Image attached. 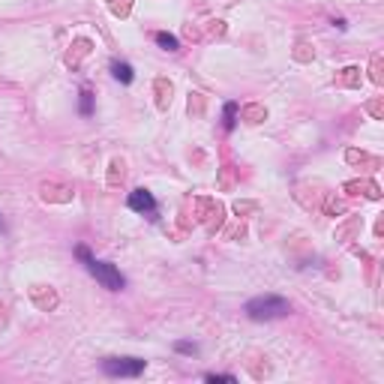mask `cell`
<instances>
[{
    "label": "cell",
    "mask_w": 384,
    "mask_h": 384,
    "mask_svg": "<svg viewBox=\"0 0 384 384\" xmlns=\"http://www.w3.org/2000/svg\"><path fill=\"white\" fill-rule=\"evenodd\" d=\"M156 42H159L165 51H177V48H180L177 36H171V33H156Z\"/></svg>",
    "instance_id": "cell-6"
},
{
    "label": "cell",
    "mask_w": 384,
    "mask_h": 384,
    "mask_svg": "<svg viewBox=\"0 0 384 384\" xmlns=\"http://www.w3.org/2000/svg\"><path fill=\"white\" fill-rule=\"evenodd\" d=\"M87 267H90V273L96 276V282L102 288H108V291H120V288L126 285V279L120 276V270L111 261H96V258H90Z\"/></svg>",
    "instance_id": "cell-2"
},
{
    "label": "cell",
    "mask_w": 384,
    "mask_h": 384,
    "mask_svg": "<svg viewBox=\"0 0 384 384\" xmlns=\"http://www.w3.org/2000/svg\"><path fill=\"white\" fill-rule=\"evenodd\" d=\"M111 72H114V78H117V81H123V84L132 81V66H129V63H117V60H114V63H111Z\"/></svg>",
    "instance_id": "cell-5"
},
{
    "label": "cell",
    "mask_w": 384,
    "mask_h": 384,
    "mask_svg": "<svg viewBox=\"0 0 384 384\" xmlns=\"http://www.w3.org/2000/svg\"><path fill=\"white\" fill-rule=\"evenodd\" d=\"M156 207V201H153V195L147 189H135L129 195V210H138V213H150Z\"/></svg>",
    "instance_id": "cell-4"
},
{
    "label": "cell",
    "mask_w": 384,
    "mask_h": 384,
    "mask_svg": "<svg viewBox=\"0 0 384 384\" xmlns=\"http://www.w3.org/2000/svg\"><path fill=\"white\" fill-rule=\"evenodd\" d=\"M177 351H183V354H195V345H192V342H177Z\"/></svg>",
    "instance_id": "cell-9"
},
{
    "label": "cell",
    "mask_w": 384,
    "mask_h": 384,
    "mask_svg": "<svg viewBox=\"0 0 384 384\" xmlns=\"http://www.w3.org/2000/svg\"><path fill=\"white\" fill-rule=\"evenodd\" d=\"M81 111L90 114V93H81Z\"/></svg>",
    "instance_id": "cell-10"
},
{
    "label": "cell",
    "mask_w": 384,
    "mask_h": 384,
    "mask_svg": "<svg viewBox=\"0 0 384 384\" xmlns=\"http://www.w3.org/2000/svg\"><path fill=\"white\" fill-rule=\"evenodd\" d=\"M207 381H210V384H219V381L231 384V381H234V375H207Z\"/></svg>",
    "instance_id": "cell-8"
},
{
    "label": "cell",
    "mask_w": 384,
    "mask_h": 384,
    "mask_svg": "<svg viewBox=\"0 0 384 384\" xmlns=\"http://www.w3.org/2000/svg\"><path fill=\"white\" fill-rule=\"evenodd\" d=\"M234 114H237V105H234V102H228V105H225V126H228V129L234 126Z\"/></svg>",
    "instance_id": "cell-7"
},
{
    "label": "cell",
    "mask_w": 384,
    "mask_h": 384,
    "mask_svg": "<svg viewBox=\"0 0 384 384\" xmlns=\"http://www.w3.org/2000/svg\"><path fill=\"white\" fill-rule=\"evenodd\" d=\"M291 312V306H288V300L282 297H273V294H267V297H255V300H249L246 303V315L255 321H270V318H282Z\"/></svg>",
    "instance_id": "cell-1"
},
{
    "label": "cell",
    "mask_w": 384,
    "mask_h": 384,
    "mask_svg": "<svg viewBox=\"0 0 384 384\" xmlns=\"http://www.w3.org/2000/svg\"><path fill=\"white\" fill-rule=\"evenodd\" d=\"M0 231H3V219H0Z\"/></svg>",
    "instance_id": "cell-11"
},
{
    "label": "cell",
    "mask_w": 384,
    "mask_h": 384,
    "mask_svg": "<svg viewBox=\"0 0 384 384\" xmlns=\"http://www.w3.org/2000/svg\"><path fill=\"white\" fill-rule=\"evenodd\" d=\"M102 372L105 375L132 378V375L144 372V360H138V357H111V360H102Z\"/></svg>",
    "instance_id": "cell-3"
}]
</instances>
